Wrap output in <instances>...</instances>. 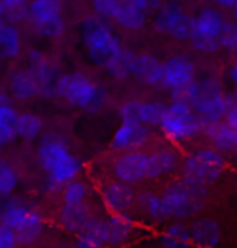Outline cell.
Masks as SVG:
<instances>
[{
  "label": "cell",
  "instance_id": "obj_1",
  "mask_svg": "<svg viewBox=\"0 0 237 248\" xmlns=\"http://www.w3.org/2000/svg\"><path fill=\"white\" fill-rule=\"evenodd\" d=\"M83 44L90 59L115 78L133 77L137 54L124 47L119 36L108 23L88 18L83 25Z\"/></svg>",
  "mask_w": 237,
  "mask_h": 248
},
{
  "label": "cell",
  "instance_id": "obj_2",
  "mask_svg": "<svg viewBox=\"0 0 237 248\" xmlns=\"http://www.w3.org/2000/svg\"><path fill=\"white\" fill-rule=\"evenodd\" d=\"M38 161L52 188L65 186L81 172V162L57 135H49L38 148Z\"/></svg>",
  "mask_w": 237,
  "mask_h": 248
},
{
  "label": "cell",
  "instance_id": "obj_3",
  "mask_svg": "<svg viewBox=\"0 0 237 248\" xmlns=\"http://www.w3.org/2000/svg\"><path fill=\"white\" fill-rule=\"evenodd\" d=\"M184 101H187L195 114L200 117L203 127L220 124L221 119L226 117L227 110L234 106L231 97L222 93L220 83L211 78L195 79L185 91Z\"/></svg>",
  "mask_w": 237,
  "mask_h": 248
},
{
  "label": "cell",
  "instance_id": "obj_4",
  "mask_svg": "<svg viewBox=\"0 0 237 248\" xmlns=\"http://www.w3.org/2000/svg\"><path fill=\"white\" fill-rule=\"evenodd\" d=\"M0 224L15 233L21 243H32L44 232L43 216L20 200L8 198L0 204Z\"/></svg>",
  "mask_w": 237,
  "mask_h": 248
},
{
  "label": "cell",
  "instance_id": "obj_5",
  "mask_svg": "<svg viewBox=\"0 0 237 248\" xmlns=\"http://www.w3.org/2000/svg\"><path fill=\"white\" fill-rule=\"evenodd\" d=\"M57 94L77 109L95 112L103 106L104 90L85 73H65L57 79Z\"/></svg>",
  "mask_w": 237,
  "mask_h": 248
},
{
  "label": "cell",
  "instance_id": "obj_6",
  "mask_svg": "<svg viewBox=\"0 0 237 248\" xmlns=\"http://www.w3.org/2000/svg\"><path fill=\"white\" fill-rule=\"evenodd\" d=\"M161 3L150 0H97L93 3L96 13L112 20L127 31H138L145 26L151 10H158Z\"/></svg>",
  "mask_w": 237,
  "mask_h": 248
},
{
  "label": "cell",
  "instance_id": "obj_7",
  "mask_svg": "<svg viewBox=\"0 0 237 248\" xmlns=\"http://www.w3.org/2000/svg\"><path fill=\"white\" fill-rule=\"evenodd\" d=\"M224 169V157L216 149H197L185 159L182 182L192 188L205 191L206 186L220 179Z\"/></svg>",
  "mask_w": 237,
  "mask_h": 248
},
{
  "label": "cell",
  "instance_id": "obj_8",
  "mask_svg": "<svg viewBox=\"0 0 237 248\" xmlns=\"http://www.w3.org/2000/svg\"><path fill=\"white\" fill-rule=\"evenodd\" d=\"M161 128L171 141L182 143L203 132V122L187 101L177 99L166 107L164 117L161 120Z\"/></svg>",
  "mask_w": 237,
  "mask_h": 248
},
{
  "label": "cell",
  "instance_id": "obj_9",
  "mask_svg": "<svg viewBox=\"0 0 237 248\" xmlns=\"http://www.w3.org/2000/svg\"><path fill=\"white\" fill-rule=\"evenodd\" d=\"M226 20L216 8H203L192 18L190 43L198 52L213 54L220 49V36Z\"/></svg>",
  "mask_w": 237,
  "mask_h": 248
},
{
  "label": "cell",
  "instance_id": "obj_10",
  "mask_svg": "<svg viewBox=\"0 0 237 248\" xmlns=\"http://www.w3.org/2000/svg\"><path fill=\"white\" fill-rule=\"evenodd\" d=\"M133 232V226L127 216H115L111 214L108 217H93L90 226L78 237H85L99 248L117 247L127 242Z\"/></svg>",
  "mask_w": 237,
  "mask_h": 248
},
{
  "label": "cell",
  "instance_id": "obj_11",
  "mask_svg": "<svg viewBox=\"0 0 237 248\" xmlns=\"http://www.w3.org/2000/svg\"><path fill=\"white\" fill-rule=\"evenodd\" d=\"M205 191L182 184H174L162 191V206L166 217L187 219L197 214L203 206Z\"/></svg>",
  "mask_w": 237,
  "mask_h": 248
},
{
  "label": "cell",
  "instance_id": "obj_12",
  "mask_svg": "<svg viewBox=\"0 0 237 248\" xmlns=\"http://www.w3.org/2000/svg\"><path fill=\"white\" fill-rule=\"evenodd\" d=\"M28 18L39 34L50 39L60 37L65 31L63 8L57 0H36L30 3Z\"/></svg>",
  "mask_w": 237,
  "mask_h": 248
},
{
  "label": "cell",
  "instance_id": "obj_13",
  "mask_svg": "<svg viewBox=\"0 0 237 248\" xmlns=\"http://www.w3.org/2000/svg\"><path fill=\"white\" fill-rule=\"evenodd\" d=\"M155 25L161 32L177 41L190 39L192 18L179 3H162L156 10Z\"/></svg>",
  "mask_w": 237,
  "mask_h": 248
},
{
  "label": "cell",
  "instance_id": "obj_14",
  "mask_svg": "<svg viewBox=\"0 0 237 248\" xmlns=\"http://www.w3.org/2000/svg\"><path fill=\"white\" fill-rule=\"evenodd\" d=\"M195 81V65L184 55L167 59L162 62V83L166 90L175 94H185L190 85Z\"/></svg>",
  "mask_w": 237,
  "mask_h": 248
},
{
  "label": "cell",
  "instance_id": "obj_15",
  "mask_svg": "<svg viewBox=\"0 0 237 248\" xmlns=\"http://www.w3.org/2000/svg\"><path fill=\"white\" fill-rule=\"evenodd\" d=\"M114 175L117 182L130 186L150 179V154L143 151L124 154L114 162Z\"/></svg>",
  "mask_w": 237,
  "mask_h": 248
},
{
  "label": "cell",
  "instance_id": "obj_16",
  "mask_svg": "<svg viewBox=\"0 0 237 248\" xmlns=\"http://www.w3.org/2000/svg\"><path fill=\"white\" fill-rule=\"evenodd\" d=\"M166 107L159 101H142L133 99L127 101L120 107V117L122 120L137 122L148 127V125H161V120L164 117Z\"/></svg>",
  "mask_w": 237,
  "mask_h": 248
},
{
  "label": "cell",
  "instance_id": "obj_17",
  "mask_svg": "<svg viewBox=\"0 0 237 248\" xmlns=\"http://www.w3.org/2000/svg\"><path fill=\"white\" fill-rule=\"evenodd\" d=\"M103 201L115 216H127L135 204L132 186L122 182H111L103 188Z\"/></svg>",
  "mask_w": 237,
  "mask_h": 248
},
{
  "label": "cell",
  "instance_id": "obj_18",
  "mask_svg": "<svg viewBox=\"0 0 237 248\" xmlns=\"http://www.w3.org/2000/svg\"><path fill=\"white\" fill-rule=\"evenodd\" d=\"M148 138H150V130L148 127L137 122L122 120L112 137V146L115 149H122V151L132 153L133 149L143 146Z\"/></svg>",
  "mask_w": 237,
  "mask_h": 248
},
{
  "label": "cell",
  "instance_id": "obj_19",
  "mask_svg": "<svg viewBox=\"0 0 237 248\" xmlns=\"http://www.w3.org/2000/svg\"><path fill=\"white\" fill-rule=\"evenodd\" d=\"M28 72H30L36 86H38L39 96H49L57 86L59 78L55 77L54 67L38 50H32L30 54V68H28Z\"/></svg>",
  "mask_w": 237,
  "mask_h": 248
},
{
  "label": "cell",
  "instance_id": "obj_20",
  "mask_svg": "<svg viewBox=\"0 0 237 248\" xmlns=\"http://www.w3.org/2000/svg\"><path fill=\"white\" fill-rule=\"evenodd\" d=\"M190 231V242L202 248H218L221 245L222 231L216 219L211 217H200L192 226Z\"/></svg>",
  "mask_w": 237,
  "mask_h": 248
},
{
  "label": "cell",
  "instance_id": "obj_21",
  "mask_svg": "<svg viewBox=\"0 0 237 248\" xmlns=\"http://www.w3.org/2000/svg\"><path fill=\"white\" fill-rule=\"evenodd\" d=\"M59 221L65 231L75 233V235H81L85 229L90 226L93 221L91 211L85 204H62L59 213Z\"/></svg>",
  "mask_w": 237,
  "mask_h": 248
},
{
  "label": "cell",
  "instance_id": "obj_22",
  "mask_svg": "<svg viewBox=\"0 0 237 248\" xmlns=\"http://www.w3.org/2000/svg\"><path fill=\"white\" fill-rule=\"evenodd\" d=\"M133 77L143 85L158 86L162 83V62L155 55L142 54L137 55L133 67Z\"/></svg>",
  "mask_w": 237,
  "mask_h": 248
},
{
  "label": "cell",
  "instance_id": "obj_23",
  "mask_svg": "<svg viewBox=\"0 0 237 248\" xmlns=\"http://www.w3.org/2000/svg\"><path fill=\"white\" fill-rule=\"evenodd\" d=\"M208 138L211 140V143L215 144L220 151L232 153L237 151V130L231 128L226 124H213V125H205L203 127Z\"/></svg>",
  "mask_w": 237,
  "mask_h": 248
},
{
  "label": "cell",
  "instance_id": "obj_24",
  "mask_svg": "<svg viewBox=\"0 0 237 248\" xmlns=\"http://www.w3.org/2000/svg\"><path fill=\"white\" fill-rule=\"evenodd\" d=\"M177 154L171 149H158L150 154V179H161L177 169Z\"/></svg>",
  "mask_w": 237,
  "mask_h": 248
},
{
  "label": "cell",
  "instance_id": "obj_25",
  "mask_svg": "<svg viewBox=\"0 0 237 248\" xmlns=\"http://www.w3.org/2000/svg\"><path fill=\"white\" fill-rule=\"evenodd\" d=\"M8 85H10L13 96L21 101H28L39 96L38 86H36L34 79H32L28 70H16V72H13L10 78H8Z\"/></svg>",
  "mask_w": 237,
  "mask_h": 248
},
{
  "label": "cell",
  "instance_id": "obj_26",
  "mask_svg": "<svg viewBox=\"0 0 237 248\" xmlns=\"http://www.w3.org/2000/svg\"><path fill=\"white\" fill-rule=\"evenodd\" d=\"M21 50V36L13 23L0 20V55L5 59H15Z\"/></svg>",
  "mask_w": 237,
  "mask_h": 248
},
{
  "label": "cell",
  "instance_id": "obj_27",
  "mask_svg": "<svg viewBox=\"0 0 237 248\" xmlns=\"http://www.w3.org/2000/svg\"><path fill=\"white\" fill-rule=\"evenodd\" d=\"M18 117H20V114L13 109L12 104L0 107V151L7 148L15 138H18Z\"/></svg>",
  "mask_w": 237,
  "mask_h": 248
},
{
  "label": "cell",
  "instance_id": "obj_28",
  "mask_svg": "<svg viewBox=\"0 0 237 248\" xmlns=\"http://www.w3.org/2000/svg\"><path fill=\"white\" fill-rule=\"evenodd\" d=\"M159 243L162 248H189L190 231L182 224H173L161 233Z\"/></svg>",
  "mask_w": 237,
  "mask_h": 248
},
{
  "label": "cell",
  "instance_id": "obj_29",
  "mask_svg": "<svg viewBox=\"0 0 237 248\" xmlns=\"http://www.w3.org/2000/svg\"><path fill=\"white\" fill-rule=\"evenodd\" d=\"M41 130H43V120L39 119V115L32 114V112L20 114L16 125L18 138L25 140V141H34L41 135Z\"/></svg>",
  "mask_w": 237,
  "mask_h": 248
},
{
  "label": "cell",
  "instance_id": "obj_30",
  "mask_svg": "<svg viewBox=\"0 0 237 248\" xmlns=\"http://www.w3.org/2000/svg\"><path fill=\"white\" fill-rule=\"evenodd\" d=\"M18 186L16 169L7 159L0 157V200H8Z\"/></svg>",
  "mask_w": 237,
  "mask_h": 248
},
{
  "label": "cell",
  "instance_id": "obj_31",
  "mask_svg": "<svg viewBox=\"0 0 237 248\" xmlns=\"http://www.w3.org/2000/svg\"><path fill=\"white\" fill-rule=\"evenodd\" d=\"M137 203L140 209L146 214L150 219H164V206H162V198L153 191H145L137 198Z\"/></svg>",
  "mask_w": 237,
  "mask_h": 248
},
{
  "label": "cell",
  "instance_id": "obj_32",
  "mask_svg": "<svg viewBox=\"0 0 237 248\" xmlns=\"http://www.w3.org/2000/svg\"><path fill=\"white\" fill-rule=\"evenodd\" d=\"M28 16V5L21 0H3L0 2V20L12 23Z\"/></svg>",
  "mask_w": 237,
  "mask_h": 248
},
{
  "label": "cell",
  "instance_id": "obj_33",
  "mask_svg": "<svg viewBox=\"0 0 237 248\" xmlns=\"http://www.w3.org/2000/svg\"><path fill=\"white\" fill-rule=\"evenodd\" d=\"M88 198V188L83 182L73 180L68 185L63 186L62 204H85Z\"/></svg>",
  "mask_w": 237,
  "mask_h": 248
},
{
  "label": "cell",
  "instance_id": "obj_34",
  "mask_svg": "<svg viewBox=\"0 0 237 248\" xmlns=\"http://www.w3.org/2000/svg\"><path fill=\"white\" fill-rule=\"evenodd\" d=\"M220 47L237 54V23L226 21L220 36Z\"/></svg>",
  "mask_w": 237,
  "mask_h": 248
},
{
  "label": "cell",
  "instance_id": "obj_35",
  "mask_svg": "<svg viewBox=\"0 0 237 248\" xmlns=\"http://www.w3.org/2000/svg\"><path fill=\"white\" fill-rule=\"evenodd\" d=\"M16 237L10 229L0 224V248H15L16 247Z\"/></svg>",
  "mask_w": 237,
  "mask_h": 248
},
{
  "label": "cell",
  "instance_id": "obj_36",
  "mask_svg": "<svg viewBox=\"0 0 237 248\" xmlns=\"http://www.w3.org/2000/svg\"><path fill=\"white\" fill-rule=\"evenodd\" d=\"M60 248H99V247L95 245V243L90 242L85 237H78L75 242L70 243V245H65V247H60Z\"/></svg>",
  "mask_w": 237,
  "mask_h": 248
},
{
  "label": "cell",
  "instance_id": "obj_37",
  "mask_svg": "<svg viewBox=\"0 0 237 248\" xmlns=\"http://www.w3.org/2000/svg\"><path fill=\"white\" fill-rule=\"evenodd\" d=\"M224 124L229 125L231 128L237 130V104H234L229 110H227V114L224 117Z\"/></svg>",
  "mask_w": 237,
  "mask_h": 248
},
{
  "label": "cell",
  "instance_id": "obj_38",
  "mask_svg": "<svg viewBox=\"0 0 237 248\" xmlns=\"http://www.w3.org/2000/svg\"><path fill=\"white\" fill-rule=\"evenodd\" d=\"M218 7H221V8H227V10H234V8L237 7V2H218L216 3Z\"/></svg>",
  "mask_w": 237,
  "mask_h": 248
},
{
  "label": "cell",
  "instance_id": "obj_39",
  "mask_svg": "<svg viewBox=\"0 0 237 248\" xmlns=\"http://www.w3.org/2000/svg\"><path fill=\"white\" fill-rule=\"evenodd\" d=\"M229 77H231V81L234 83L237 86V62L231 67V72H229Z\"/></svg>",
  "mask_w": 237,
  "mask_h": 248
},
{
  "label": "cell",
  "instance_id": "obj_40",
  "mask_svg": "<svg viewBox=\"0 0 237 248\" xmlns=\"http://www.w3.org/2000/svg\"><path fill=\"white\" fill-rule=\"evenodd\" d=\"M7 104H10V97H8L5 93H2L0 91V107L2 106H7Z\"/></svg>",
  "mask_w": 237,
  "mask_h": 248
},
{
  "label": "cell",
  "instance_id": "obj_41",
  "mask_svg": "<svg viewBox=\"0 0 237 248\" xmlns=\"http://www.w3.org/2000/svg\"><path fill=\"white\" fill-rule=\"evenodd\" d=\"M232 15H234V18H236V20H237V7L234 8V10H232Z\"/></svg>",
  "mask_w": 237,
  "mask_h": 248
},
{
  "label": "cell",
  "instance_id": "obj_42",
  "mask_svg": "<svg viewBox=\"0 0 237 248\" xmlns=\"http://www.w3.org/2000/svg\"><path fill=\"white\" fill-rule=\"evenodd\" d=\"M143 248H145V247H143Z\"/></svg>",
  "mask_w": 237,
  "mask_h": 248
}]
</instances>
